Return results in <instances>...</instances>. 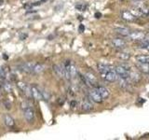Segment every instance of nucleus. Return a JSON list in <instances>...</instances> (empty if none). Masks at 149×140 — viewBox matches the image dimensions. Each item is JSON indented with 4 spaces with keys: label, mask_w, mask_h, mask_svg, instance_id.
<instances>
[{
    "label": "nucleus",
    "mask_w": 149,
    "mask_h": 140,
    "mask_svg": "<svg viewBox=\"0 0 149 140\" xmlns=\"http://www.w3.org/2000/svg\"><path fill=\"white\" fill-rule=\"evenodd\" d=\"M116 74L117 76H118L119 78L121 79H129V75H130V70L125 68L123 65H118L117 67L115 68Z\"/></svg>",
    "instance_id": "nucleus-1"
},
{
    "label": "nucleus",
    "mask_w": 149,
    "mask_h": 140,
    "mask_svg": "<svg viewBox=\"0 0 149 140\" xmlns=\"http://www.w3.org/2000/svg\"><path fill=\"white\" fill-rule=\"evenodd\" d=\"M23 116L25 120L29 123H32L35 120V112L30 106H27V108H23Z\"/></svg>",
    "instance_id": "nucleus-2"
},
{
    "label": "nucleus",
    "mask_w": 149,
    "mask_h": 140,
    "mask_svg": "<svg viewBox=\"0 0 149 140\" xmlns=\"http://www.w3.org/2000/svg\"><path fill=\"white\" fill-rule=\"evenodd\" d=\"M31 94H32V97L35 99L37 101H40V100H44L43 98V95L41 94L40 90H39L38 87L36 86H32L31 87Z\"/></svg>",
    "instance_id": "nucleus-3"
},
{
    "label": "nucleus",
    "mask_w": 149,
    "mask_h": 140,
    "mask_svg": "<svg viewBox=\"0 0 149 140\" xmlns=\"http://www.w3.org/2000/svg\"><path fill=\"white\" fill-rule=\"evenodd\" d=\"M18 87H19V89L23 92V93L26 95L27 97H32L31 87L29 86L28 84L24 83V82H18Z\"/></svg>",
    "instance_id": "nucleus-4"
},
{
    "label": "nucleus",
    "mask_w": 149,
    "mask_h": 140,
    "mask_svg": "<svg viewBox=\"0 0 149 140\" xmlns=\"http://www.w3.org/2000/svg\"><path fill=\"white\" fill-rule=\"evenodd\" d=\"M102 77L108 82H114L115 80L117 79V74H116L115 69H112L110 71L106 72L105 74L102 75Z\"/></svg>",
    "instance_id": "nucleus-5"
},
{
    "label": "nucleus",
    "mask_w": 149,
    "mask_h": 140,
    "mask_svg": "<svg viewBox=\"0 0 149 140\" xmlns=\"http://www.w3.org/2000/svg\"><path fill=\"white\" fill-rule=\"evenodd\" d=\"M89 95H90V99H92V100H93L94 102L99 103V104H100V103L103 102V98L101 97L100 94L98 93V91L95 89V88H94L93 90H90V91L89 92Z\"/></svg>",
    "instance_id": "nucleus-6"
},
{
    "label": "nucleus",
    "mask_w": 149,
    "mask_h": 140,
    "mask_svg": "<svg viewBox=\"0 0 149 140\" xmlns=\"http://www.w3.org/2000/svg\"><path fill=\"white\" fill-rule=\"evenodd\" d=\"M95 89L98 91V93L100 94L101 95V97L103 98V100H104V99H107L109 97V95H110V93H109V91L106 89L105 87L104 86H96V87H94Z\"/></svg>",
    "instance_id": "nucleus-7"
},
{
    "label": "nucleus",
    "mask_w": 149,
    "mask_h": 140,
    "mask_svg": "<svg viewBox=\"0 0 149 140\" xmlns=\"http://www.w3.org/2000/svg\"><path fill=\"white\" fill-rule=\"evenodd\" d=\"M33 67H34V63H23V64L20 65L21 71L29 73V74L33 73Z\"/></svg>",
    "instance_id": "nucleus-8"
},
{
    "label": "nucleus",
    "mask_w": 149,
    "mask_h": 140,
    "mask_svg": "<svg viewBox=\"0 0 149 140\" xmlns=\"http://www.w3.org/2000/svg\"><path fill=\"white\" fill-rule=\"evenodd\" d=\"M121 17L123 20H125L127 22H133L135 20V16H134L130 11H129V10H122Z\"/></svg>",
    "instance_id": "nucleus-9"
},
{
    "label": "nucleus",
    "mask_w": 149,
    "mask_h": 140,
    "mask_svg": "<svg viewBox=\"0 0 149 140\" xmlns=\"http://www.w3.org/2000/svg\"><path fill=\"white\" fill-rule=\"evenodd\" d=\"M112 45L116 49H123V48L126 47V42L121 38H114L112 40Z\"/></svg>",
    "instance_id": "nucleus-10"
},
{
    "label": "nucleus",
    "mask_w": 149,
    "mask_h": 140,
    "mask_svg": "<svg viewBox=\"0 0 149 140\" xmlns=\"http://www.w3.org/2000/svg\"><path fill=\"white\" fill-rule=\"evenodd\" d=\"M144 36L145 35L143 32H130L128 38H130L132 40H142L144 38Z\"/></svg>",
    "instance_id": "nucleus-11"
},
{
    "label": "nucleus",
    "mask_w": 149,
    "mask_h": 140,
    "mask_svg": "<svg viewBox=\"0 0 149 140\" xmlns=\"http://www.w3.org/2000/svg\"><path fill=\"white\" fill-rule=\"evenodd\" d=\"M97 68H98V71L101 73V75H104L106 72L110 71V70L113 69L112 66L108 65H104V64H98L97 65Z\"/></svg>",
    "instance_id": "nucleus-12"
},
{
    "label": "nucleus",
    "mask_w": 149,
    "mask_h": 140,
    "mask_svg": "<svg viewBox=\"0 0 149 140\" xmlns=\"http://www.w3.org/2000/svg\"><path fill=\"white\" fill-rule=\"evenodd\" d=\"M53 70L58 77H60V78H64V70H65L64 66H61L59 65H54Z\"/></svg>",
    "instance_id": "nucleus-13"
},
{
    "label": "nucleus",
    "mask_w": 149,
    "mask_h": 140,
    "mask_svg": "<svg viewBox=\"0 0 149 140\" xmlns=\"http://www.w3.org/2000/svg\"><path fill=\"white\" fill-rule=\"evenodd\" d=\"M115 31L118 33V34H119L120 36H130V31L129 30L128 28H124V27H118V28H116L115 29Z\"/></svg>",
    "instance_id": "nucleus-14"
},
{
    "label": "nucleus",
    "mask_w": 149,
    "mask_h": 140,
    "mask_svg": "<svg viewBox=\"0 0 149 140\" xmlns=\"http://www.w3.org/2000/svg\"><path fill=\"white\" fill-rule=\"evenodd\" d=\"M81 108H82L83 110H84V111H90V110H92L93 106H92V104L89 100L85 99V100L83 101V103H82Z\"/></svg>",
    "instance_id": "nucleus-15"
},
{
    "label": "nucleus",
    "mask_w": 149,
    "mask_h": 140,
    "mask_svg": "<svg viewBox=\"0 0 149 140\" xmlns=\"http://www.w3.org/2000/svg\"><path fill=\"white\" fill-rule=\"evenodd\" d=\"M129 79H132V82L137 83V82H139V81H140L141 77H140V75L138 74V73H136V72H130V71Z\"/></svg>",
    "instance_id": "nucleus-16"
},
{
    "label": "nucleus",
    "mask_w": 149,
    "mask_h": 140,
    "mask_svg": "<svg viewBox=\"0 0 149 140\" xmlns=\"http://www.w3.org/2000/svg\"><path fill=\"white\" fill-rule=\"evenodd\" d=\"M43 70H44V65L41 64H34V67H33V74H38V73H41Z\"/></svg>",
    "instance_id": "nucleus-17"
},
{
    "label": "nucleus",
    "mask_w": 149,
    "mask_h": 140,
    "mask_svg": "<svg viewBox=\"0 0 149 140\" xmlns=\"http://www.w3.org/2000/svg\"><path fill=\"white\" fill-rule=\"evenodd\" d=\"M4 122L6 125H8L9 127H13L14 126V120L12 117H10L9 115H6L4 117Z\"/></svg>",
    "instance_id": "nucleus-18"
},
{
    "label": "nucleus",
    "mask_w": 149,
    "mask_h": 140,
    "mask_svg": "<svg viewBox=\"0 0 149 140\" xmlns=\"http://www.w3.org/2000/svg\"><path fill=\"white\" fill-rule=\"evenodd\" d=\"M138 68L140 69L141 72L145 73V74H148L149 73V63L148 64H140L138 65Z\"/></svg>",
    "instance_id": "nucleus-19"
},
{
    "label": "nucleus",
    "mask_w": 149,
    "mask_h": 140,
    "mask_svg": "<svg viewBox=\"0 0 149 140\" xmlns=\"http://www.w3.org/2000/svg\"><path fill=\"white\" fill-rule=\"evenodd\" d=\"M137 61L139 62L140 64H148L149 57L145 56V55H140V56H137Z\"/></svg>",
    "instance_id": "nucleus-20"
},
{
    "label": "nucleus",
    "mask_w": 149,
    "mask_h": 140,
    "mask_svg": "<svg viewBox=\"0 0 149 140\" xmlns=\"http://www.w3.org/2000/svg\"><path fill=\"white\" fill-rule=\"evenodd\" d=\"M118 57L119 59H121L123 61H129L130 59V54L127 52H119L118 54Z\"/></svg>",
    "instance_id": "nucleus-21"
},
{
    "label": "nucleus",
    "mask_w": 149,
    "mask_h": 140,
    "mask_svg": "<svg viewBox=\"0 0 149 140\" xmlns=\"http://www.w3.org/2000/svg\"><path fill=\"white\" fill-rule=\"evenodd\" d=\"M2 87L4 88L5 91L7 93H10L12 90V87H11V84L9 83L8 81H3V84H2Z\"/></svg>",
    "instance_id": "nucleus-22"
},
{
    "label": "nucleus",
    "mask_w": 149,
    "mask_h": 140,
    "mask_svg": "<svg viewBox=\"0 0 149 140\" xmlns=\"http://www.w3.org/2000/svg\"><path fill=\"white\" fill-rule=\"evenodd\" d=\"M76 9L83 11V10H86L87 9V5L86 4H78V5L76 6Z\"/></svg>",
    "instance_id": "nucleus-23"
},
{
    "label": "nucleus",
    "mask_w": 149,
    "mask_h": 140,
    "mask_svg": "<svg viewBox=\"0 0 149 140\" xmlns=\"http://www.w3.org/2000/svg\"><path fill=\"white\" fill-rule=\"evenodd\" d=\"M0 79H6V72L5 70L2 67H0Z\"/></svg>",
    "instance_id": "nucleus-24"
},
{
    "label": "nucleus",
    "mask_w": 149,
    "mask_h": 140,
    "mask_svg": "<svg viewBox=\"0 0 149 140\" xmlns=\"http://www.w3.org/2000/svg\"><path fill=\"white\" fill-rule=\"evenodd\" d=\"M4 106H6L7 109H10V108H11V104H10V103L8 102V101H4Z\"/></svg>",
    "instance_id": "nucleus-25"
},
{
    "label": "nucleus",
    "mask_w": 149,
    "mask_h": 140,
    "mask_svg": "<svg viewBox=\"0 0 149 140\" xmlns=\"http://www.w3.org/2000/svg\"><path fill=\"white\" fill-rule=\"evenodd\" d=\"M85 30V26L83 24H79V26H78V32L79 33H83Z\"/></svg>",
    "instance_id": "nucleus-26"
},
{
    "label": "nucleus",
    "mask_w": 149,
    "mask_h": 140,
    "mask_svg": "<svg viewBox=\"0 0 149 140\" xmlns=\"http://www.w3.org/2000/svg\"><path fill=\"white\" fill-rule=\"evenodd\" d=\"M26 38H27V34H21V35H20V38H21V40H24Z\"/></svg>",
    "instance_id": "nucleus-27"
},
{
    "label": "nucleus",
    "mask_w": 149,
    "mask_h": 140,
    "mask_svg": "<svg viewBox=\"0 0 149 140\" xmlns=\"http://www.w3.org/2000/svg\"><path fill=\"white\" fill-rule=\"evenodd\" d=\"M94 16H95L96 19H100V18L102 17V13L101 12H96L95 14H94Z\"/></svg>",
    "instance_id": "nucleus-28"
},
{
    "label": "nucleus",
    "mask_w": 149,
    "mask_h": 140,
    "mask_svg": "<svg viewBox=\"0 0 149 140\" xmlns=\"http://www.w3.org/2000/svg\"><path fill=\"white\" fill-rule=\"evenodd\" d=\"M70 106H71V108H75V106H77V102H76V101H72Z\"/></svg>",
    "instance_id": "nucleus-29"
},
{
    "label": "nucleus",
    "mask_w": 149,
    "mask_h": 140,
    "mask_svg": "<svg viewBox=\"0 0 149 140\" xmlns=\"http://www.w3.org/2000/svg\"><path fill=\"white\" fill-rule=\"evenodd\" d=\"M3 58H4V59H6V60H7V59H8V55H6V54H3Z\"/></svg>",
    "instance_id": "nucleus-30"
},
{
    "label": "nucleus",
    "mask_w": 149,
    "mask_h": 140,
    "mask_svg": "<svg viewBox=\"0 0 149 140\" xmlns=\"http://www.w3.org/2000/svg\"><path fill=\"white\" fill-rule=\"evenodd\" d=\"M3 1H4V0H0V6L3 4Z\"/></svg>",
    "instance_id": "nucleus-31"
},
{
    "label": "nucleus",
    "mask_w": 149,
    "mask_h": 140,
    "mask_svg": "<svg viewBox=\"0 0 149 140\" xmlns=\"http://www.w3.org/2000/svg\"><path fill=\"white\" fill-rule=\"evenodd\" d=\"M145 49H146L147 50H149V44H148V45L146 46V48H145Z\"/></svg>",
    "instance_id": "nucleus-32"
},
{
    "label": "nucleus",
    "mask_w": 149,
    "mask_h": 140,
    "mask_svg": "<svg viewBox=\"0 0 149 140\" xmlns=\"http://www.w3.org/2000/svg\"><path fill=\"white\" fill-rule=\"evenodd\" d=\"M46 1H47V0H41V2H42V3H43V2H46Z\"/></svg>",
    "instance_id": "nucleus-33"
}]
</instances>
